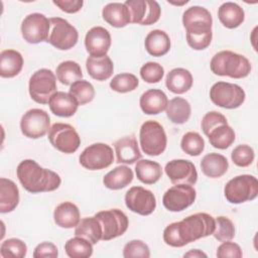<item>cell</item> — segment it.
<instances>
[{
  "instance_id": "obj_1",
  "label": "cell",
  "mask_w": 258,
  "mask_h": 258,
  "mask_svg": "<svg viewBox=\"0 0 258 258\" xmlns=\"http://www.w3.org/2000/svg\"><path fill=\"white\" fill-rule=\"evenodd\" d=\"M215 218L207 213H197L182 221L169 224L163 231V241L171 247H183L190 242L213 235Z\"/></svg>"
},
{
  "instance_id": "obj_2",
  "label": "cell",
  "mask_w": 258,
  "mask_h": 258,
  "mask_svg": "<svg viewBox=\"0 0 258 258\" xmlns=\"http://www.w3.org/2000/svg\"><path fill=\"white\" fill-rule=\"evenodd\" d=\"M16 174L23 188L32 194L53 191L61 182L56 172L41 167L33 159L22 160L17 166Z\"/></svg>"
},
{
  "instance_id": "obj_3",
  "label": "cell",
  "mask_w": 258,
  "mask_h": 258,
  "mask_svg": "<svg viewBox=\"0 0 258 258\" xmlns=\"http://www.w3.org/2000/svg\"><path fill=\"white\" fill-rule=\"evenodd\" d=\"M210 68L215 75L233 79H242L251 73L248 58L231 50L217 52L211 59Z\"/></svg>"
},
{
  "instance_id": "obj_4",
  "label": "cell",
  "mask_w": 258,
  "mask_h": 258,
  "mask_svg": "<svg viewBox=\"0 0 258 258\" xmlns=\"http://www.w3.org/2000/svg\"><path fill=\"white\" fill-rule=\"evenodd\" d=\"M224 195L231 204H242L253 201L258 195V180L254 175L241 174L230 179L225 187Z\"/></svg>"
},
{
  "instance_id": "obj_5",
  "label": "cell",
  "mask_w": 258,
  "mask_h": 258,
  "mask_svg": "<svg viewBox=\"0 0 258 258\" xmlns=\"http://www.w3.org/2000/svg\"><path fill=\"white\" fill-rule=\"evenodd\" d=\"M139 141L141 149L145 154L157 156L164 152L167 137L161 124L154 120H148L140 127Z\"/></svg>"
},
{
  "instance_id": "obj_6",
  "label": "cell",
  "mask_w": 258,
  "mask_h": 258,
  "mask_svg": "<svg viewBox=\"0 0 258 258\" xmlns=\"http://www.w3.org/2000/svg\"><path fill=\"white\" fill-rule=\"evenodd\" d=\"M28 91L31 99L38 104H47L56 93V77L48 69H40L29 79Z\"/></svg>"
},
{
  "instance_id": "obj_7",
  "label": "cell",
  "mask_w": 258,
  "mask_h": 258,
  "mask_svg": "<svg viewBox=\"0 0 258 258\" xmlns=\"http://www.w3.org/2000/svg\"><path fill=\"white\" fill-rule=\"evenodd\" d=\"M210 98L215 105L221 108L236 109L244 103L246 94L239 85L218 82L212 86Z\"/></svg>"
},
{
  "instance_id": "obj_8",
  "label": "cell",
  "mask_w": 258,
  "mask_h": 258,
  "mask_svg": "<svg viewBox=\"0 0 258 258\" xmlns=\"http://www.w3.org/2000/svg\"><path fill=\"white\" fill-rule=\"evenodd\" d=\"M50 29L47 42L60 50H68L74 47L79 38L78 30L68 20L61 17L49 18Z\"/></svg>"
},
{
  "instance_id": "obj_9",
  "label": "cell",
  "mask_w": 258,
  "mask_h": 258,
  "mask_svg": "<svg viewBox=\"0 0 258 258\" xmlns=\"http://www.w3.org/2000/svg\"><path fill=\"white\" fill-rule=\"evenodd\" d=\"M48 140L58 151L71 154L81 145V137L76 129L67 123H54L48 130Z\"/></svg>"
},
{
  "instance_id": "obj_10",
  "label": "cell",
  "mask_w": 258,
  "mask_h": 258,
  "mask_svg": "<svg viewBox=\"0 0 258 258\" xmlns=\"http://www.w3.org/2000/svg\"><path fill=\"white\" fill-rule=\"evenodd\" d=\"M81 165L89 170H100L109 167L114 161L113 149L106 143H94L81 153Z\"/></svg>"
},
{
  "instance_id": "obj_11",
  "label": "cell",
  "mask_w": 258,
  "mask_h": 258,
  "mask_svg": "<svg viewBox=\"0 0 258 258\" xmlns=\"http://www.w3.org/2000/svg\"><path fill=\"white\" fill-rule=\"evenodd\" d=\"M95 217L99 220L103 235L102 240L108 241L122 236L128 229L129 221L124 212L118 209H111L98 212Z\"/></svg>"
},
{
  "instance_id": "obj_12",
  "label": "cell",
  "mask_w": 258,
  "mask_h": 258,
  "mask_svg": "<svg viewBox=\"0 0 258 258\" xmlns=\"http://www.w3.org/2000/svg\"><path fill=\"white\" fill-rule=\"evenodd\" d=\"M49 29V19L44 14L38 12L28 14L21 23L22 37L31 44L47 41Z\"/></svg>"
},
{
  "instance_id": "obj_13",
  "label": "cell",
  "mask_w": 258,
  "mask_h": 258,
  "mask_svg": "<svg viewBox=\"0 0 258 258\" xmlns=\"http://www.w3.org/2000/svg\"><path fill=\"white\" fill-rule=\"evenodd\" d=\"M49 129L50 118L42 109H30L21 117L20 130L25 137L37 139L44 136Z\"/></svg>"
},
{
  "instance_id": "obj_14",
  "label": "cell",
  "mask_w": 258,
  "mask_h": 258,
  "mask_svg": "<svg viewBox=\"0 0 258 258\" xmlns=\"http://www.w3.org/2000/svg\"><path fill=\"white\" fill-rule=\"evenodd\" d=\"M124 4L130 11L132 23L151 25L160 18L161 8L154 0H127Z\"/></svg>"
},
{
  "instance_id": "obj_15",
  "label": "cell",
  "mask_w": 258,
  "mask_h": 258,
  "mask_svg": "<svg viewBox=\"0 0 258 258\" xmlns=\"http://www.w3.org/2000/svg\"><path fill=\"white\" fill-rule=\"evenodd\" d=\"M197 191L191 185L175 184L164 192L162 203L170 212H181L195 203Z\"/></svg>"
},
{
  "instance_id": "obj_16",
  "label": "cell",
  "mask_w": 258,
  "mask_h": 258,
  "mask_svg": "<svg viewBox=\"0 0 258 258\" xmlns=\"http://www.w3.org/2000/svg\"><path fill=\"white\" fill-rule=\"evenodd\" d=\"M125 204L131 212L148 216L156 208V199L151 190L142 186H132L125 195Z\"/></svg>"
},
{
  "instance_id": "obj_17",
  "label": "cell",
  "mask_w": 258,
  "mask_h": 258,
  "mask_svg": "<svg viewBox=\"0 0 258 258\" xmlns=\"http://www.w3.org/2000/svg\"><path fill=\"white\" fill-rule=\"evenodd\" d=\"M165 173L173 184L194 185L198 180L195 164L186 159H173L166 163Z\"/></svg>"
},
{
  "instance_id": "obj_18",
  "label": "cell",
  "mask_w": 258,
  "mask_h": 258,
  "mask_svg": "<svg viewBox=\"0 0 258 258\" xmlns=\"http://www.w3.org/2000/svg\"><path fill=\"white\" fill-rule=\"evenodd\" d=\"M85 46L91 56L107 55L111 46L110 32L102 26L92 27L86 34Z\"/></svg>"
},
{
  "instance_id": "obj_19",
  "label": "cell",
  "mask_w": 258,
  "mask_h": 258,
  "mask_svg": "<svg viewBox=\"0 0 258 258\" xmlns=\"http://www.w3.org/2000/svg\"><path fill=\"white\" fill-rule=\"evenodd\" d=\"M114 148L118 163L133 164L142 157L137 140L133 135L118 139L114 143Z\"/></svg>"
},
{
  "instance_id": "obj_20",
  "label": "cell",
  "mask_w": 258,
  "mask_h": 258,
  "mask_svg": "<svg viewBox=\"0 0 258 258\" xmlns=\"http://www.w3.org/2000/svg\"><path fill=\"white\" fill-rule=\"evenodd\" d=\"M168 103L165 93L158 89L145 91L139 100L140 108L147 115H157L166 109Z\"/></svg>"
},
{
  "instance_id": "obj_21",
  "label": "cell",
  "mask_w": 258,
  "mask_h": 258,
  "mask_svg": "<svg viewBox=\"0 0 258 258\" xmlns=\"http://www.w3.org/2000/svg\"><path fill=\"white\" fill-rule=\"evenodd\" d=\"M184 28L186 30L187 44L191 48L196 50H202L210 45L213 37L212 24H191Z\"/></svg>"
},
{
  "instance_id": "obj_22",
  "label": "cell",
  "mask_w": 258,
  "mask_h": 258,
  "mask_svg": "<svg viewBox=\"0 0 258 258\" xmlns=\"http://www.w3.org/2000/svg\"><path fill=\"white\" fill-rule=\"evenodd\" d=\"M48 105L51 113L58 117H72L76 114L79 107L76 99L70 93L66 92L54 93Z\"/></svg>"
},
{
  "instance_id": "obj_23",
  "label": "cell",
  "mask_w": 258,
  "mask_h": 258,
  "mask_svg": "<svg viewBox=\"0 0 258 258\" xmlns=\"http://www.w3.org/2000/svg\"><path fill=\"white\" fill-rule=\"evenodd\" d=\"M103 19L113 27L121 28L131 22V15L124 3L113 2L104 6L102 10Z\"/></svg>"
},
{
  "instance_id": "obj_24",
  "label": "cell",
  "mask_w": 258,
  "mask_h": 258,
  "mask_svg": "<svg viewBox=\"0 0 258 258\" xmlns=\"http://www.w3.org/2000/svg\"><path fill=\"white\" fill-rule=\"evenodd\" d=\"M53 220L60 228L72 229L77 227L81 221L79 208L71 202H63L55 208L53 212Z\"/></svg>"
},
{
  "instance_id": "obj_25",
  "label": "cell",
  "mask_w": 258,
  "mask_h": 258,
  "mask_svg": "<svg viewBox=\"0 0 258 258\" xmlns=\"http://www.w3.org/2000/svg\"><path fill=\"white\" fill-rule=\"evenodd\" d=\"M19 204V189L11 179L0 178V212H12Z\"/></svg>"
},
{
  "instance_id": "obj_26",
  "label": "cell",
  "mask_w": 258,
  "mask_h": 258,
  "mask_svg": "<svg viewBox=\"0 0 258 258\" xmlns=\"http://www.w3.org/2000/svg\"><path fill=\"white\" fill-rule=\"evenodd\" d=\"M192 82V76L189 71L182 68H176L167 74L165 86L174 94H183L191 88Z\"/></svg>"
},
{
  "instance_id": "obj_27",
  "label": "cell",
  "mask_w": 258,
  "mask_h": 258,
  "mask_svg": "<svg viewBox=\"0 0 258 258\" xmlns=\"http://www.w3.org/2000/svg\"><path fill=\"white\" fill-rule=\"evenodd\" d=\"M229 168L227 158L220 153H208L201 161V169L203 173L211 178H219L223 176Z\"/></svg>"
},
{
  "instance_id": "obj_28",
  "label": "cell",
  "mask_w": 258,
  "mask_h": 258,
  "mask_svg": "<svg viewBox=\"0 0 258 258\" xmlns=\"http://www.w3.org/2000/svg\"><path fill=\"white\" fill-rule=\"evenodd\" d=\"M218 17L225 27L233 29L244 22L245 12L237 3L225 2L218 9Z\"/></svg>"
},
{
  "instance_id": "obj_29",
  "label": "cell",
  "mask_w": 258,
  "mask_h": 258,
  "mask_svg": "<svg viewBox=\"0 0 258 258\" xmlns=\"http://www.w3.org/2000/svg\"><path fill=\"white\" fill-rule=\"evenodd\" d=\"M23 68V57L15 49H5L0 53V76L14 78Z\"/></svg>"
},
{
  "instance_id": "obj_30",
  "label": "cell",
  "mask_w": 258,
  "mask_h": 258,
  "mask_svg": "<svg viewBox=\"0 0 258 258\" xmlns=\"http://www.w3.org/2000/svg\"><path fill=\"white\" fill-rule=\"evenodd\" d=\"M86 69L91 78L97 81L108 80L114 72V64L108 55L96 57L89 56L86 60Z\"/></svg>"
},
{
  "instance_id": "obj_31",
  "label": "cell",
  "mask_w": 258,
  "mask_h": 258,
  "mask_svg": "<svg viewBox=\"0 0 258 258\" xmlns=\"http://www.w3.org/2000/svg\"><path fill=\"white\" fill-rule=\"evenodd\" d=\"M144 45L150 55L162 56L170 49V38L165 31L154 29L146 35Z\"/></svg>"
},
{
  "instance_id": "obj_32",
  "label": "cell",
  "mask_w": 258,
  "mask_h": 258,
  "mask_svg": "<svg viewBox=\"0 0 258 258\" xmlns=\"http://www.w3.org/2000/svg\"><path fill=\"white\" fill-rule=\"evenodd\" d=\"M134 174L127 165H120L110 170L103 178L104 185L113 190L121 189L129 185L133 180Z\"/></svg>"
},
{
  "instance_id": "obj_33",
  "label": "cell",
  "mask_w": 258,
  "mask_h": 258,
  "mask_svg": "<svg viewBox=\"0 0 258 258\" xmlns=\"http://www.w3.org/2000/svg\"><path fill=\"white\" fill-rule=\"evenodd\" d=\"M75 235L88 240L94 245L102 240V226L95 216L87 217L80 221L75 229Z\"/></svg>"
},
{
  "instance_id": "obj_34",
  "label": "cell",
  "mask_w": 258,
  "mask_h": 258,
  "mask_svg": "<svg viewBox=\"0 0 258 258\" xmlns=\"http://www.w3.org/2000/svg\"><path fill=\"white\" fill-rule=\"evenodd\" d=\"M165 112L167 118L172 123L184 124L190 117L191 108L188 101L180 97H175L168 101Z\"/></svg>"
},
{
  "instance_id": "obj_35",
  "label": "cell",
  "mask_w": 258,
  "mask_h": 258,
  "mask_svg": "<svg viewBox=\"0 0 258 258\" xmlns=\"http://www.w3.org/2000/svg\"><path fill=\"white\" fill-rule=\"evenodd\" d=\"M137 178L145 184H153L159 180L162 175L161 165L150 159L138 160L135 164Z\"/></svg>"
},
{
  "instance_id": "obj_36",
  "label": "cell",
  "mask_w": 258,
  "mask_h": 258,
  "mask_svg": "<svg viewBox=\"0 0 258 258\" xmlns=\"http://www.w3.org/2000/svg\"><path fill=\"white\" fill-rule=\"evenodd\" d=\"M211 145L218 149H226L235 141L234 129L229 124H221L213 128L207 135Z\"/></svg>"
},
{
  "instance_id": "obj_37",
  "label": "cell",
  "mask_w": 258,
  "mask_h": 258,
  "mask_svg": "<svg viewBox=\"0 0 258 258\" xmlns=\"http://www.w3.org/2000/svg\"><path fill=\"white\" fill-rule=\"evenodd\" d=\"M56 78L62 85H72L83 79V73L80 64L73 60L60 62L55 70Z\"/></svg>"
},
{
  "instance_id": "obj_38",
  "label": "cell",
  "mask_w": 258,
  "mask_h": 258,
  "mask_svg": "<svg viewBox=\"0 0 258 258\" xmlns=\"http://www.w3.org/2000/svg\"><path fill=\"white\" fill-rule=\"evenodd\" d=\"M64 251L71 258H89L93 254V244L82 237L76 236L66 242Z\"/></svg>"
},
{
  "instance_id": "obj_39",
  "label": "cell",
  "mask_w": 258,
  "mask_h": 258,
  "mask_svg": "<svg viewBox=\"0 0 258 258\" xmlns=\"http://www.w3.org/2000/svg\"><path fill=\"white\" fill-rule=\"evenodd\" d=\"M69 93L76 99L79 106L92 102L95 97V89L93 85L85 80H80L72 84Z\"/></svg>"
},
{
  "instance_id": "obj_40",
  "label": "cell",
  "mask_w": 258,
  "mask_h": 258,
  "mask_svg": "<svg viewBox=\"0 0 258 258\" xmlns=\"http://www.w3.org/2000/svg\"><path fill=\"white\" fill-rule=\"evenodd\" d=\"M213 24V18L210 11L202 6H191L182 14V24L184 27L191 24Z\"/></svg>"
},
{
  "instance_id": "obj_41",
  "label": "cell",
  "mask_w": 258,
  "mask_h": 258,
  "mask_svg": "<svg viewBox=\"0 0 258 258\" xmlns=\"http://www.w3.org/2000/svg\"><path fill=\"white\" fill-rule=\"evenodd\" d=\"M180 147L184 153L190 156H199L205 149V140L198 132L189 131L182 136Z\"/></svg>"
},
{
  "instance_id": "obj_42",
  "label": "cell",
  "mask_w": 258,
  "mask_h": 258,
  "mask_svg": "<svg viewBox=\"0 0 258 258\" xmlns=\"http://www.w3.org/2000/svg\"><path fill=\"white\" fill-rule=\"evenodd\" d=\"M26 253V244L17 238H9L3 241L0 246V255L3 258H23Z\"/></svg>"
},
{
  "instance_id": "obj_43",
  "label": "cell",
  "mask_w": 258,
  "mask_h": 258,
  "mask_svg": "<svg viewBox=\"0 0 258 258\" xmlns=\"http://www.w3.org/2000/svg\"><path fill=\"white\" fill-rule=\"evenodd\" d=\"M139 85L136 76L129 73L116 75L110 82V88L118 93H128L134 91Z\"/></svg>"
},
{
  "instance_id": "obj_44",
  "label": "cell",
  "mask_w": 258,
  "mask_h": 258,
  "mask_svg": "<svg viewBox=\"0 0 258 258\" xmlns=\"http://www.w3.org/2000/svg\"><path fill=\"white\" fill-rule=\"evenodd\" d=\"M216 221L215 231L213 233L214 237L220 242L231 241L235 236V227L233 222L224 216H220Z\"/></svg>"
},
{
  "instance_id": "obj_45",
  "label": "cell",
  "mask_w": 258,
  "mask_h": 258,
  "mask_svg": "<svg viewBox=\"0 0 258 258\" xmlns=\"http://www.w3.org/2000/svg\"><path fill=\"white\" fill-rule=\"evenodd\" d=\"M255 154L251 146L247 144H241L235 147L231 153L232 161L240 167H247L252 164Z\"/></svg>"
},
{
  "instance_id": "obj_46",
  "label": "cell",
  "mask_w": 258,
  "mask_h": 258,
  "mask_svg": "<svg viewBox=\"0 0 258 258\" xmlns=\"http://www.w3.org/2000/svg\"><path fill=\"white\" fill-rule=\"evenodd\" d=\"M140 76L146 83L154 84L162 80L164 76V69L161 64L155 61H148L140 69Z\"/></svg>"
},
{
  "instance_id": "obj_47",
  "label": "cell",
  "mask_w": 258,
  "mask_h": 258,
  "mask_svg": "<svg viewBox=\"0 0 258 258\" xmlns=\"http://www.w3.org/2000/svg\"><path fill=\"white\" fill-rule=\"evenodd\" d=\"M123 256L125 258L132 257H141V258H149L150 250L147 244H145L141 240H132L128 242L123 248Z\"/></svg>"
},
{
  "instance_id": "obj_48",
  "label": "cell",
  "mask_w": 258,
  "mask_h": 258,
  "mask_svg": "<svg viewBox=\"0 0 258 258\" xmlns=\"http://www.w3.org/2000/svg\"><path fill=\"white\" fill-rule=\"evenodd\" d=\"M227 118L217 111H211L208 112L202 119V130L205 135H207L213 128L221 125V124H227Z\"/></svg>"
},
{
  "instance_id": "obj_49",
  "label": "cell",
  "mask_w": 258,
  "mask_h": 258,
  "mask_svg": "<svg viewBox=\"0 0 258 258\" xmlns=\"http://www.w3.org/2000/svg\"><path fill=\"white\" fill-rule=\"evenodd\" d=\"M217 257L218 258H241L243 256L242 250L240 246L234 242L226 241L223 242L217 249Z\"/></svg>"
},
{
  "instance_id": "obj_50",
  "label": "cell",
  "mask_w": 258,
  "mask_h": 258,
  "mask_svg": "<svg viewBox=\"0 0 258 258\" xmlns=\"http://www.w3.org/2000/svg\"><path fill=\"white\" fill-rule=\"evenodd\" d=\"M57 255V247L51 242H42L38 244L33 251L34 258H55Z\"/></svg>"
},
{
  "instance_id": "obj_51",
  "label": "cell",
  "mask_w": 258,
  "mask_h": 258,
  "mask_svg": "<svg viewBox=\"0 0 258 258\" xmlns=\"http://www.w3.org/2000/svg\"><path fill=\"white\" fill-rule=\"evenodd\" d=\"M53 4L63 12L76 13L81 10L84 2L82 0H54Z\"/></svg>"
},
{
  "instance_id": "obj_52",
  "label": "cell",
  "mask_w": 258,
  "mask_h": 258,
  "mask_svg": "<svg viewBox=\"0 0 258 258\" xmlns=\"http://www.w3.org/2000/svg\"><path fill=\"white\" fill-rule=\"evenodd\" d=\"M183 257H190V258H201V257H205L207 258V254L204 253L203 251L199 250V249H194V250H189L188 252L183 254Z\"/></svg>"
}]
</instances>
